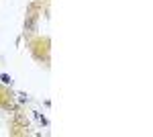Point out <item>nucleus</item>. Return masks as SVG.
Segmentation results:
<instances>
[{
    "label": "nucleus",
    "instance_id": "1",
    "mask_svg": "<svg viewBox=\"0 0 153 137\" xmlns=\"http://www.w3.org/2000/svg\"><path fill=\"white\" fill-rule=\"evenodd\" d=\"M35 29H37V14H29V18L25 20V31L33 33Z\"/></svg>",
    "mask_w": 153,
    "mask_h": 137
},
{
    "label": "nucleus",
    "instance_id": "2",
    "mask_svg": "<svg viewBox=\"0 0 153 137\" xmlns=\"http://www.w3.org/2000/svg\"><path fill=\"white\" fill-rule=\"evenodd\" d=\"M0 82H2V84H12V78L8 74H0Z\"/></svg>",
    "mask_w": 153,
    "mask_h": 137
}]
</instances>
